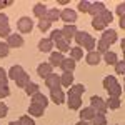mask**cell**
I'll return each instance as SVG.
<instances>
[{
    "label": "cell",
    "mask_w": 125,
    "mask_h": 125,
    "mask_svg": "<svg viewBox=\"0 0 125 125\" xmlns=\"http://www.w3.org/2000/svg\"><path fill=\"white\" fill-rule=\"evenodd\" d=\"M90 107L95 110L97 114H104V115H105V112L108 110L107 100H104L102 97H98V95H94L92 98H90Z\"/></svg>",
    "instance_id": "obj_1"
},
{
    "label": "cell",
    "mask_w": 125,
    "mask_h": 125,
    "mask_svg": "<svg viewBox=\"0 0 125 125\" xmlns=\"http://www.w3.org/2000/svg\"><path fill=\"white\" fill-rule=\"evenodd\" d=\"M17 27H19L20 33H29L33 29V22H32L30 17H20L19 22H17Z\"/></svg>",
    "instance_id": "obj_2"
},
{
    "label": "cell",
    "mask_w": 125,
    "mask_h": 125,
    "mask_svg": "<svg viewBox=\"0 0 125 125\" xmlns=\"http://www.w3.org/2000/svg\"><path fill=\"white\" fill-rule=\"evenodd\" d=\"M50 98H52L53 104L62 105V104L67 100V95H65V92L62 90V87H60V88H53V90H50Z\"/></svg>",
    "instance_id": "obj_3"
},
{
    "label": "cell",
    "mask_w": 125,
    "mask_h": 125,
    "mask_svg": "<svg viewBox=\"0 0 125 125\" xmlns=\"http://www.w3.org/2000/svg\"><path fill=\"white\" fill-rule=\"evenodd\" d=\"M7 45L10 48H19V47H23V37L20 33H10L7 37Z\"/></svg>",
    "instance_id": "obj_4"
},
{
    "label": "cell",
    "mask_w": 125,
    "mask_h": 125,
    "mask_svg": "<svg viewBox=\"0 0 125 125\" xmlns=\"http://www.w3.org/2000/svg\"><path fill=\"white\" fill-rule=\"evenodd\" d=\"M60 20H63L65 23H73L75 20H77V12L73 9H63L60 12Z\"/></svg>",
    "instance_id": "obj_5"
},
{
    "label": "cell",
    "mask_w": 125,
    "mask_h": 125,
    "mask_svg": "<svg viewBox=\"0 0 125 125\" xmlns=\"http://www.w3.org/2000/svg\"><path fill=\"white\" fill-rule=\"evenodd\" d=\"M45 85L50 88V90H53V88H60L62 87V80H60V75H57V73H50L47 78H45Z\"/></svg>",
    "instance_id": "obj_6"
},
{
    "label": "cell",
    "mask_w": 125,
    "mask_h": 125,
    "mask_svg": "<svg viewBox=\"0 0 125 125\" xmlns=\"http://www.w3.org/2000/svg\"><path fill=\"white\" fill-rule=\"evenodd\" d=\"M77 27L73 25V23H67V25H63V29H62V33H63V39L67 40H72L75 35H77Z\"/></svg>",
    "instance_id": "obj_7"
},
{
    "label": "cell",
    "mask_w": 125,
    "mask_h": 125,
    "mask_svg": "<svg viewBox=\"0 0 125 125\" xmlns=\"http://www.w3.org/2000/svg\"><path fill=\"white\" fill-rule=\"evenodd\" d=\"M82 97H75V95H67V105L70 110H78L82 107Z\"/></svg>",
    "instance_id": "obj_8"
},
{
    "label": "cell",
    "mask_w": 125,
    "mask_h": 125,
    "mask_svg": "<svg viewBox=\"0 0 125 125\" xmlns=\"http://www.w3.org/2000/svg\"><path fill=\"white\" fill-rule=\"evenodd\" d=\"M95 115H97V112L92 107H85V108L80 110V120H83V122H92Z\"/></svg>",
    "instance_id": "obj_9"
},
{
    "label": "cell",
    "mask_w": 125,
    "mask_h": 125,
    "mask_svg": "<svg viewBox=\"0 0 125 125\" xmlns=\"http://www.w3.org/2000/svg\"><path fill=\"white\" fill-rule=\"evenodd\" d=\"M63 60H65V58H63V53H62V52H50V60H48V63H50L52 67H60Z\"/></svg>",
    "instance_id": "obj_10"
},
{
    "label": "cell",
    "mask_w": 125,
    "mask_h": 125,
    "mask_svg": "<svg viewBox=\"0 0 125 125\" xmlns=\"http://www.w3.org/2000/svg\"><path fill=\"white\" fill-rule=\"evenodd\" d=\"M117 32L114 29H107V30H104V35H102V40H105L108 45H114L117 42Z\"/></svg>",
    "instance_id": "obj_11"
},
{
    "label": "cell",
    "mask_w": 125,
    "mask_h": 125,
    "mask_svg": "<svg viewBox=\"0 0 125 125\" xmlns=\"http://www.w3.org/2000/svg\"><path fill=\"white\" fill-rule=\"evenodd\" d=\"M32 104L42 107V108H45V107L48 105V98H47V95H43L42 92H39V94H35V95L32 97Z\"/></svg>",
    "instance_id": "obj_12"
},
{
    "label": "cell",
    "mask_w": 125,
    "mask_h": 125,
    "mask_svg": "<svg viewBox=\"0 0 125 125\" xmlns=\"http://www.w3.org/2000/svg\"><path fill=\"white\" fill-rule=\"evenodd\" d=\"M104 10H107V7L102 3V2H92V5H90V10H88V13L92 15V17H98Z\"/></svg>",
    "instance_id": "obj_13"
},
{
    "label": "cell",
    "mask_w": 125,
    "mask_h": 125,
    "mask_svg": "<svg viewBox=\"0 0 125 125\" xmlns=\"http://www.w3.org/2000/svg\"><path fill=\"white\" fill-rule=\"evenodd\" d=\"M52 65L48 63V62H42V63H39V67H37V73H39L40 77L47 78L50 73H52Z\"/></svg>",
    "instance_id": "obj_14"
},
{
    "label": "cell",
    "mask_w": 125,
    "mask_h": 125,
    "mask_svg": "<svg viewBox=\"0 0 125 125\" xmlns=\"http://www.w3.org/2000/svg\"><path fill=\"white\" fill-rule=\"evenodd\" d=\"M47 12H48V9L43 5V3H35V5H33V15H35L39 20L45 19V17H47Z\"/></svg>",
    "instance_id": "obj_15"
},
{
    "label": "cell",
    "mask_w": 125,
    "mask_h": 125,
    "mask_svg": "<svg viewBox=\"0 0 125 125\" xmlns=\"http://www.w3.org/2000/svg\"><path fill=\"white\" fill-rule=\"evenodd\" d=\"M53 47H55V43L48 39V37H45V39H42L39 42V50L40 52H47V53H50V50H52Z\"/></svg>",
    "instance_id": "obj_16"
},
{
    "label": "cell",
    "mask_w": 125,
    "mask_h": 125,
    "mask_svg": "<svg viewBox=\"0 0 125 125\" xmlns=\"http://www.w3.org/2000/svg\"><path fill=\"white\" fill-rule=\"evenodd\" d=\"M75 67H77L75 60H72L70 57H68V58H65V60L62 62V65H60V68H62L63 72H72V73H73V70H75Z\"/></svg>",
    "instance_id": "obj_17"
},
{
    "label": "cell",
    "mask_w": 125,
    "mask_h": 125,
    "mask_svg": "<svg viewBox=\"0 0 125 125\" xmlns=\"http://www.w3.org/2000/svg\"><path fill=\"white\" fill-rule=\"evenodd\" d=\"M22 73H23V67H22V65H13V67H10V70H9V78L10 80H17Z\"/></svg>",
    "instance_id": "obj_18"
},
{
    "label": "cell",
    "mask_w": 125,
    "mask_h": 125,
    "mask_svg": "<svg viewBox=\"0 0 125 125\" xmlns=\"http://www.w3.org/2000/svg\"><path fill=\"white\" fill-rule=\"evenodd\" d=\"M85 60H87V63H88V65H97V63H100V53H98L97 50L88 52V53H87V57H85Z\"/></svg>",
    "instance_id": "obj_19"
},
{
    "label": "cell",
    "mask_w": 125,
    "mask_h": 125,
    "mask_svg": "<svg viewBox=\"0 0 125 125\" xmlns=\"http://www.w3.org/2000/svg\"><path fill=\"white\" fill-rule=\"evenodd\" d=\"M60 12H62L60 9H48L47 17H45V19H47L48 22H50V23H53V22L60 20Z\"/></svg>",
    "instance_id": "obj_20"
},
{
    "label": "cell",
    "mask_w": 125,
    "mask_h": 125,
    "mask_svg": "<svg viewBox=\"0 0 125 125\" xmlns=\"http://www.w3.org/2000/svg\"><path fill=\"white\" fill-rule=\"evenodd\" d=\"M104 88L105 90H110L112 87H115L117 83H118V80H117V77L115 75H107V77H104Z\"/></svg>",
    "instance_id": "obj_21"
},
{
    "label": "cell",
    "mask_w": 125,
    "mask_h": 125,
    "mask_svg": "<svg viewBox=\"0 0 125 125\" xmlns=\"http://www.w3.org/2000/svg\"><path fill=\"white\" fill-rule=\"evenodd\" d=\"M60 80H62V85L63 87H72L73 85V73L72 72H63L60 75Z\"/></svg>",
    "instance_id": "obj_22"
},
{
    "label": "cell",
    "mask_w": 125,
    "mask_h": 125,
    "mask_svg": "<svg viewBox=\"0 0 125 125\" xmlns=\"http://www.w3.org/2000/svg\"><path fill=\"white\" fill-rule=\"evenodd\" d=\"M15 83H17V87H19V88H25V87L30 83V75L27 73V72H23V73H22V75L15 80Z\"/></svg>",
    "instance_id": "obj_23"
},
{
    "label": "cell",
    "mask_w": 125,
    "mask_h": 125,
    "mask_svg": "<svg viewBox=\"0 0 125 125\" xmlns=\"http://www.w3.org/2000/svg\"><path fill=\"white\" fill-rule=\"evenodd\" d=\"M85 92V85H82V83H77V85H72L70 87V90H68L67 95H75V97H82V94Z\"/></svg>",
    "instance_id": "obj_24"
},
{
    "label": "cell",
    "mask_w": 125,
    "mask_h": 125,
    "mask_svg": "<svg viewBox=\"0 0 125 125\" xmlns=\"http://www.w3.org/2000/svg\"><path fill=\"white\" fill-rule=\"evenodd\" d=\"M104 60H105V63H108V65H115L117 62H118V57H117L115 52L108 50V52L104 53Z\"/></svg>",
    "instance_id": "obj_25"
},
{
    "label": "cell",
    "mask_w": 125,
    "mask_h": 125,
    "mask_svg": "<svg viewBox=\"0 0 125 125\" xmlns=\"http://www.w3.org/2000/svg\"><path fill=\"white\" fill-rule=\"evenodd\" d=\"M88 37H90V35H88L87 32H82V30H78L77 35L73 37V39H75V42H77V47H83V43H85L87 40H88Z\"/></svg>",
    "instance_id": "obj_26"
},
{
    "label": "cell",
    "mask_w": 125,
    "mask_h": 125,
    "mask_svg": "<svg viewBox=\"0 0 125 125\" xmlns=\"http://www.w3.org/2000/svg\"><path fill=\"white\" fill-rule=\"evenodd\" d=\"M43 112H45V108H42V107H39V105H33V104H30V107H29V115L30 117H42L43 115Z\"/></svg>",
    "instance_id": "obj_27"
},
{
    "label": "cell",
    "mask_w": 125,
    "mask_h": 125,
    "mask_svg": "<svg viewBox=\"0 0 125 125\" xmlns=\"http://www.w3.org/2000/svg\"><path fill=\"white\" fill-rule=\"evenodd\" d=\"M82 57H83V48L82 47H77V45H75V47L70 48V58H72V60L77 62V60H80Z\"/></svg>",
    "instance_id": "obj_28"
},
{
    "label": "cell",
    "mask_w": 125,
    "mask_h": 125,
    "mask_svg": "<svg viewBox=\"0 0 125 125\" xmlns=\"http://www.w3.org/2000/svg\"><path fill=\"white\" fill-rule=\"evenodd\" d=\"M120 105H122V102H120L118 97H108V100H107V107H108V108H112V110H118Z\"/></svg>",
    "instance_id": "obj_29"
},
{
    "label": "cell",
    "mask_w": 125,
    "mask_h": 125,
    "mask_svg": "<svg viewBox=\"0 0 125 125\" xmlns=\"http://www.w3.org/2000/svg\"><path fill=\"white\" fill-rule=\"evenodd\" d=\"M92 27H94L95 30L104 32V30H107V23L100 19V17H94V20H92Z\"/></svg>",
    "instance_id": "obj_30"
},
{
    "label": "cell",
    "mask_w": 125,
    "mask_h": 125,
    "mask_svg": "<svg viewBox=\"0 0 125 125\" xmlns=\"http://www.w3.org/2000/svg\"><path fill=\"white\" fill-rule=\"evenodd\" d=\"M25 90V94L27 95H30V97H33L35 94H39V90H40V87H39V83H35V82H30L29 85L23 88Z\"/></svg>",
    "instance_id": "obj_31"
},
{
    "label": "cell",
    "mask_w": 125,
    "mask_h": 125,
    "mask_svg": "<svg viewBox=\"0 0 125 125\" xmlns=\"http://www.w3.org/2000/svg\"><path fill=\"white\" fill-rule=\"evenodd\" d=\"M55 47H57V52H70V45H68V42L65 39L58 40V42H55Z\"/></svg>",
    "instance_id": "obj_32"
},
{
    "label": "cell",
    "mask_w": 125,
    "mask_h": 125,
    "mask_svg": "<svg viewBox=\"0 0 125 125\" xmlns=\"http://www.w3.org/2000/svg\"><path fill=\"white\" fill-rule=\"evenodd\" d=\"M108 48H110V45L107 43L105 40L100 39L98 42H97V52H98L100 55H102V53H105V52H108Z\"/></svg>",
    "instance_id": "obj_33"
},
{
    "label": "cell",
    "mask_w": 125,
    "mask_h": 125,
    "mask_svg": "<svg viewBox=\"0 0 125 125\" xmlns=\"http://www.w3.org/2000/svg\"><path fill=\"white\" fill-rule=\"evenodd\" d=\"M82 48H85V50H88V52H94L97 48V42H95V39L94 37H88V40H87L85 43H83V47Z\"/></svg>",
    "instance_id": "obj_34"
},
{
    "label": "cell",
    "mask_w": 125,
    "mask_h": 125,
    "mask_svg": "<svg viewBox=\"0 0 125 125\" xmlns=\"http://www.w3.org/2000/svg\"><path fill=\"white\" fill-rule=\"evenodd\" d=\"M98 17H100V19H102V20L107 23V25H108V23H112V20H114V13H112L110 10H104V12H102Z\"/></svg>",
    "instance_id": "obj_35"
},
{
    "label": "cell",
    "mask_w": 125,
    "mask_h": 125,
    "mask_svg": "<svg viewBox=\"0 0 125 125\" xmlns=\"http://www.w3.org/2000/svg\"><path fill=\"white\" fill-rule=\"evenodd\" d=\"M92 125H107V117L104 114H97L92 120Z\"/></svg>",
    "instance_id": "obj_36"
},
{
    "label": "cell",
    "mask_w": 125,
    "mask_h": 125,
    "mask_svg": "<svg viewBox=\"0 0 125 125\" xmlns=\"http://www.w3.org/2000/svg\"><path fill=\"white\" fill-rule=\"evenodd\" d=\"M90 5H92V2H88V0H82V2H78L77 10L83 12V13H88V10H90Z\"/></svg>",
    "instance_id": "obj_37"
},
{
    "label": "cell",
    "mask_w": 125,
    "mask_h": 125,
    "mask_svg": "<svg viewBox=\"0 0 125 125\" xmlns=\"http://www.w3.org/2000/svg\"><path fill=\"white\" fill-rule=\"evenodd\" d=\"M48 39H50L52 42H53V43H55V42H58V40L63 39V33H62V30H52V32H50V37H48Z\"/></svg>",
    "instance_id": "obj_38"
},
{
    "label": "cell",
    "mask_w": 125,
    "mask_h": 125,
    "mask_svg": "<svg viewBox=\"0 0 125 125\" xmlns=\"http://www.w3.org/2000/svg\"><path fill=\"white\" fill-rule=\"evenodd\" d=\"M107 92H108V95H110V97H118V98H120V94H122L124 90H122L120 83H117L115 87H112V88H110V90H107Z\"/></svg>",
    "instance_id": "obj_39"
},
{
    "label": "cell",
    "mask_w": 125,
    "mask_h": 125,
    "mask_svg": "<svg viewBox=\"0 0 125 125\" xmlns=\"http://www.w3.org/2000/svg\"><path fill=\"white\" fill-rule=\"evenodd\" d=\"M114 67H115L117 75H125V60H118Z\"/></svg>",
    "instance_id": "obj_40"
},
{
    "label": "cell",
    "mask_w": 125,
    "mask_h": 125,
    "mask_svg": "<svg viewBox=\"0 0 125 125\" xmlns=\"http://www.w3.org/2000/svg\"><path fill=\"white\" fill-rule=\"evenodd\" d=\"M10 53V47L7 45V42H0V58L7 57Z\"/></svg>",
    "instance_id": "obj_41"
},
{
    "label": "cell",
    "mask_w": 125,
    "mask_h": 125,
    "mask_svg": "<svg viewBox=\"0 0 125 125\" xmlns=\"http://www.w3.org/2000/svg\"><path fill=\"white\" fill-rule=\"evenodd\" d=\"M0 85H9V72L0 67Z\"/></svg>",
    "instance_id": "obj_42"
},
{
    "label": "cell",
    "mask_w": 125,
    "mask_h": 125,
    "mask_svg": "<svg viewBox=\"0 0 125 125\" xmlns=\"http://www.w3.org/2000/svg\"><path fill=\"white\" fill-rule=\"evenodd\" d=\"M19 122H20V125H35V120L29 115H22L19 118Z\"/></svg>",
    "instance_id": "obj_43"
},
{
    "label": "cell",
    "mask_w": 125,
    "mask_h": 125,
    "mask_svg": "<svg viewBox=\"0 0 125 125\" xmlns=\"http://www.w3.org/2000/svg\"><path fill=\"white\" fill-rule=\"evenodd\" d=\"M50 22H48L47 19H43V20H39V29L40 32H47V30H50Z\"/></svg>",
    "instance_id": "obj_44"
},
{
    "label": "cell",
    "mask_w": 125,
    "mask_h": 125,
    "mask_svg": "<svg viewBox=\"0 0 125 125\" xmlns=\"http://www.w3.org/2000/svg\"><path fill=\"white\" fill-rule=\"evenodd\" d=\"M10 95V88L9 85H0V98H5Z\"/></svg>",
    "instance_id": "obj_45"
},
{
    "label": "cell",
    "mask_w": 125,
    "mask_h": 125,
    "mask_svg": "<svg viewBox=\"0 0 125 125\" xmlns=\"http://www.w3.org/2000/svg\"><path fill=\"white\" fill-rule=\"evenodd\" d=\"M9 25H10L9 23V17H7L5 13L0 12V29H2V27H9Z\"/></svg>",
    "instance_id": "obj_46"
},
{
    "label": "cell",
    "mask_w": 125,
    "mask_h": 125,
    "mask_svg": "<svg viewBox=\"0 0 125 125\" xmlns=\"http://www.w3.org/2000/svg\"><path fill=\"white\" fill-rule=\"evenodd\" d=\"M115 10H117V15H118V17H124V15H125V2L118 3Z\"/></svg>",
    "instance_id": "obj_47"
},
{
    "label": "cell",
    "mask_w": 125,
    "mask_h": 125,
    "mask_svg": "<svg viewBox=\"0 0 125 125\" xmlns=\"http://www.w3.org/2000/svg\"><path fill=\"white\" fill-rule=\"evenodd\" d=\"M7 112H9V107L5 105L3 102H0V118H3V117H7Z\"/></svg>",
    "instance_id": "obj_48"
},
{
    "label": "cell",
    "mask_w": 125,
    "mask_h": 125,
    "mask_svg": "<svg viewBox=\"0 0 125 125\" xmlns=\"http://www.w3.org/2000/svg\"><path fill=\"white\" fill-rule=\"evenodd\" d=\"M9 35H10V25L0 29V37H9Z\"/></svg>",
    "instance_id": "obj_49"
},
{
    "label": "cell",
    "mask_w": 125,
    "mask_h": 125,
    "mask_svg": "<svg viewBox=\"0 0 125 125\" xmlns=\"http://www.w3.org/2000/svg\"><path fill=\"white\" fill-rule=\"evenodd\" d=\"M9 5H12V2H0V10L5 9V7H9Z\"/></svg>",
    "instance_id": "obj_50"
},
{
    "label": "cell",
    "mask_w": 125,
    "mask_h": 125,
    "mask_svg": "<svg viewBox=\"0 0 125 125\" xmlns=\"http://www.w3.org/2000/svg\"><path fill=\"white\" fill-rule=\"evenodd\" d=\"M120 29L125 30V15H124V17H120Z\"/></svg>",
    "instance_id": "obj_51"
},
{
    "label": "cell",
    "mask_w": 125,
    "mask_h": 125,
    "mask_svg": "<svg viewBox=\"0 0 125 125\" xmlns=\"http://www.w3.org/2000/svg\"><path fill=\"white\" fill-rule=\"evenodd\" d=\"M75 125H90V122H83V120H80V122H77Z\"/></svg>",
    "instance_id": "obj_52"
},
{
    "label": "cell",
    "mask_w": 125,
    "mask_h": 125,
    "mask_svg": "<svg viewBox=\"0 0 125 125\" xmlns=\"http://www.w3.org/2000/svg\"><path fill=\"white\" fill-rule=\"evenodd\" d=\"M58 3H60V5H67L68 0H58Z\"/></svg>",
    "instance_id": "obj_53"
},
{
    "label": "cell",
    "mask_w": 125,
    "mask_h": 125,
    "mask_svg": "<svg viewBox=\"0 0 125 125\" xmlns=\"http://www.w3.org/2000/svg\"><path fill=\"white\" fill-rule=\"evenodd\" d=\"M120 47H122V50H125V39H122V42H120Z\"/></svg>",
    "instance_id": "obj_54"
},
{
    "label": "cell",
    "mask_w": 125,
    "mask_h": 125,
    "mask_svg": "<svg viewBox=\"0 0 125 125\" xmlns=\"http://www.w3.org/2000/svg\"><path fill=\"white\" fill-rule=\"evenodd\" d=\"M9 125H20V122H19V120H17V122H10Z\"/></svg>",
    "instance_id": "obj_55"
},
{
    "label": "cell",
    "mask_w": 125,
    "mask_h": 125,
    "mask_svg": "<svg viewBox=\"0 0 125 125\" xmlns=\"http://www.w3.org/2000/svg\"><path fill=\"white\" fill-rule=\"evenodd\" d=\"M124 60H125V50H124Z\"/></svg>",
    "instance_id": "obj_56"
},
{
    "label": "cell",
    "mask_w": 125,
    "mask_h": 125,
    "mask_svg": "<svg viewBox=\"0 0 125 125\" xmlns=\"http://www.w3.org/2000/svg\"><path fill=\"white\" fill-rule=\"evenodd\" d=\"M122 90H124V92H125V87H124V88H122Z\"/></svg>",
    "instance_id": "obj_57"
}]
</instances>
